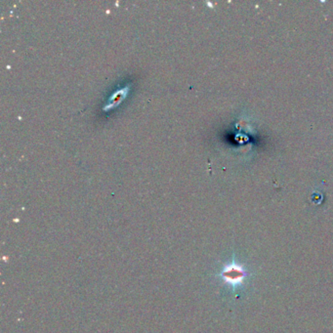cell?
Returning a JSON list of instances; mask_svg holds the SVG:
<instances>
[{
    "label": "cell",
    "instance_id": "obj_1",
    "mask_svg": "<svg viewBox=\"0 0 333 333\" xmlns=\"http://www.w3.org/2000/svg\"><path fill=\"white\" fill-rule=\"evenodd\" d=\"M224 279L233 285L241 284V282L244 279V272L239 267H235V268L231 267L230 269L225 271Z\"/></svg>",
    "mask_w": 333,
    "mask_h": 333
},
{
    "label": "cell",
    "instance_id": "obj_2",
    "mask_svg": "<svg viewBox=\"0 0 333 333\" xmlns=\"http://www.w3.org/2000/svg\"><path fill=\"white\" fill-rule=\"evenodd\" d=\"M127 92H128V87H127V86H126V87H123V88H120V89H118L117 91H115V92L110 97L108 104L104 107V110L107 111V110H109V109H111V108L116 106L117 104H119V103L123 100V98L126 96Z\"/></svg>",
    "mask_w": 333,
    "mask_h": 333
}]
</instances>
